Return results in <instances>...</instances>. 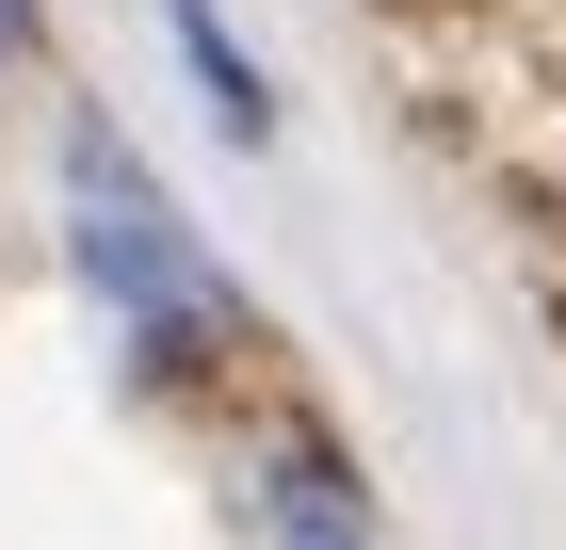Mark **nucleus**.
Returning a JSON list of instances; mask_svg holds the SVG:
<instances>
[{
    "mask_svg": "<svg viewBox=\"0 0 566 550\" xmlns=\"http://www.w3.org/2000/svg\"><path fill=\"white\" fill-rule=\"evenodd\" d=\"M65 259H82V292L130 324L146 373H195V356L243 324V308H227V276L195 259V227H178V195L130 163V129H114V114L65 129Z\"/></svg>",
    "mask_w": 566,
    "mask_h": 550,
    "instance_id": "obj_1",
    "label": "nucleus"
},
{
    "mask_svg": "<svg viewBox=\"0 0 566 550\" xmlns=\"http://www.w3.org/2000/svg\"><path fill=\"white\" fill-rule=\"evenodd\" d=\"M260 518H275V550H373V502H356V469L324 454V437H275V469H260Z\"/></svg>",
    "mask_w": 566,
    "mask_h": 550,
    "instance_id": "obj_2",
    "label": "nucleus"
},
{
    "mask_svg": "<svg viewBox=\"0 0 566 550\" xmlns=\"http://www.w3.org/2000/svg\"><path fill=\"white\" fill-rule=\"evenodd\" d=\"M17 49H33V0H0V65H17Z\"/></svg>",
    "mask_w": 566,
    "mask_h": 550,
    "instance_id": "obj_3",
    "label": "nucleus"
}]
</instances>
